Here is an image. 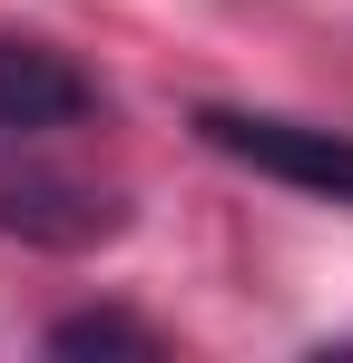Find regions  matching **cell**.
Returning <instances> with one entry per match:
<instances>
[{"label": "cell", "mask_w": 353, "mask_h": 363, "mask_svg": "<svg viewBox=\"0 0 353 363\" xmlns=\"http://www.w3.org/2000/svg\"><path fill=\"white\" fill-rule=\"evenodd\" d=\"M196 138L235 157L245 177H275L294 196H324V206H353V128H324V118H285V108H226L206 99L196 108Z\"/></svg>", "instance_id": "cell-1"}, {"label": "cell", "mask_w": 353, "mask_h": 363, "mask_svg": "<svg viewBox=\"0 0 353 363\" xmlns=\"http://www.w3.org/2000/svg\"><path fill=\"white\" fill-rule=\"evenodd\" d=\"M99 108V79L50 40H0V138H50Z\"/></svg>", "instance_id": "cell-2"}, {"label": "cell", "mask_w": 353, "mask_h": 363, "mask_svg": "<svg viewBox=\"0 0 353 363\" xmlns=\"http://www.w3.org/2000/svg\"><path fill=\"white\" fill-rule=\"evenodd\" d=\"M118 226L128 206L89 177H0V236L20 245H108Z\"/></svg>", "instance_id": "cell-3"}, {"label": "cell", "mask_w": 353, "mask_h": 363, "mask_svg": "<svg viewBox=\"0 0 353 363\" xmlns=\"http://www.w3.org/2000/svg\"><path fill=\"white\" fill-rule=\"evenodd\" d=\"M50 354H167V334L138 324V314H59Z\"/></svg>", "instance_id": "cell-4"}]
</instances>
